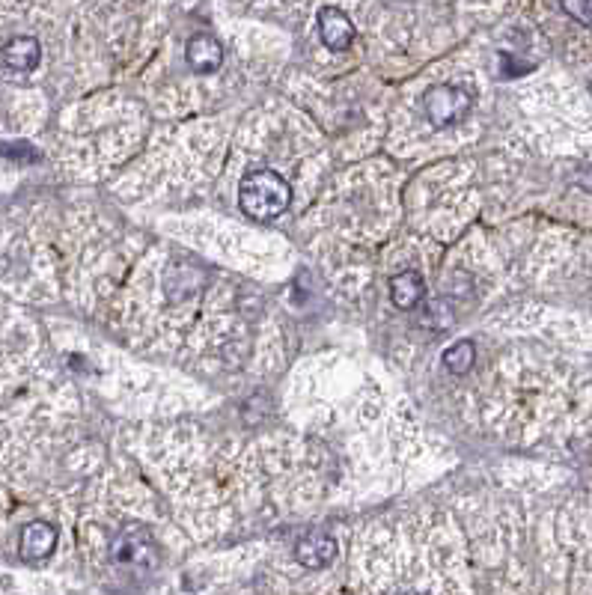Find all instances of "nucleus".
<instances>
[{"instance_id": "nucleus-1", "label": "nucleus", "mask_w": 592, "mask_h": 595, "mask_svg": "<svg viewBox=\"0 0 592 595\" xmlns=\"http://www.w3.org/2000/svg\"><path fill=\"white\" fill-rule=\"evenodd\" d=\"M292 203V188L277 170H253L238 185V206L253 221H271Z\"/></svg>"}, {"instance_id": "nucleus-11", "label": "nucleus", "mask_w": 592, "mask_h": 595, "mask_svg": "<svg viewBox=\"0 0 592 595\" xmlns=\"http://www.w3.org/2000/svg\"><path fill=\"white\" fill-rule=\"evenodd\" d=\"M563 12L572 15L581 24H592V0H566L563 3Z\"/></svg>"}, {"instance_id": "nucleus-4", "label": "nucleus", "mask_w": 592, "mask_h": 595, "mask_svg": "<svg viewBox=\"0 0 592 595\" xmlns=\"http://www.w3.org/2000/svg\"><path fill=\"white\" fill-rule=\"evenodd\" d=\"M295 557H298V563H301L304 569H325V566H331L334 557H337V542H334V536L325 533V530H310L307 536L298 539Z\"/></svg>"}, {"instance_id": "nucleus-2", "label": "nucleus", "mask_w": 592, "mask_h": 595, "mask_svg": "<svg viewBox=\"0 0 592 595\" xmlns=\"http://www.w3.org/2000/svg\"><path fill=\"white\" fill-rule=\"evenodd\" d=\"M471 105H474V102H471V93L462 90V87H453V84L435 87V90H429L426 99H423L426 117H429L432 125H438V128L453 125V122H459L462 117H468Z\"/></svg>"}, {"instance_id": "nucleus-9", "label": "nucleus", "mask_w": 592, "mask_h": 595, "mask_svg": "<svg viewBox=\"0 0 592 595\" xmlns=\"http://www.w3.org/2000/svg\"><path fill=\"white\" fill-rule=\"evenodd\" d=\"M426 295V283L420 271H402L390 283V298L399 310H414Z\"/></svg>"}, {"instance_id": "nucleus-10", "label": "nucleus", "mask_w": 592, "mask_h": 595, "mask_svg": "<svg viewBox=\"0 0 592 595\" xmlns=\"http://www.w3.org/2000/svg\"><path fill=\"white\" fill-rule=\"evenodd\" d=\"M474 343L471 340H459L456 346H450L447 352H444V366L453 372V375H465L471 366H474Z\"/></svg>"}, {"instance_id": "nucleus-12", "label": "nucleus", "mask_w": 592, "mask_h": 595, "mask_svg": "<svg viewBox=\"0 0 592 595\" xmlns=\"http://www.w3.org/2000/svg\"><path fill=\"white\" fill-rule=\"evenodd\" d=\"M405 595H414V593H405Z\"/></svg>"}, {"instance_id": "nucleus-6", "label": "nucleus", "mask_w": 592, "mask_h": 595, "mask_svg": "<svg viewBox=\"0 0 592 595\" xmlns=\"http://www.w3.org/2000/svg\"><path fill=\"white\" fill-rule=\"evenodd\" d=\"M319 33L331 51H346L355 39V24L340 6H325L319 12Z\"/></svg>"}, {"instance_id": "nucleus-8", "label": "nucleus", "mask_w": 592, "mask_h": 595, "mask_svg": "<svg viewBox=\"0 0 592 595\" xmlns=\"http://www.w3.org/2000/svg\"><path fill=\"white\" fill-rule=\"evenodd\" d=\"M185 60H188V66H191L194 72H215V69H221V63H224V48H221V42H218L215 36L200 33V36H194V39L188 42Z\"/></svg>"}, {"instance_id": "nucleus-3", "label": "nucleus", "mask_w": 592, "mask_h": 595, "mask_svg": "<svg viewBox=\"0 0 592 595\" xmlns=\"http://www.w3.org/2000/svg\"><path fill=\"white\" fill-rule=\"evenodd\" d=\"M122 569H149L155 563V542L146 527H125L111 548Z\"/></svg>"}, {"instance_id": "nucleus-7", "label": "nucleus", "mask_w": 592, "mask_h": 595, "mask_svg": "<svg viewBox=\"0 0 592 595\" xmlns=\"http://www.w3.org/2000/svg\"><path fill=\"white\" fill-rule=\"evenodd\" d=\"M0 60L12 72H33L42 60V45L33 36H15L3 45Z\"/></svg>"}, {"instance_id": "nucleus-5", "label": "nucleus", "mask_w": 592, "mask_h": 595, "mask_svg": "<svg viewBox=\"0 0 592 595\" xmlns=\"http://www.w3.org/2000/svg\"><path fill=\"white\" fill-rule=\"evenodd\" d=\"M54 548H57V527L54 524H48V521H30L21 530V539H18L21 560L39 563V560L51 557Z\"/></svg>"}]
</instances>
